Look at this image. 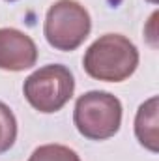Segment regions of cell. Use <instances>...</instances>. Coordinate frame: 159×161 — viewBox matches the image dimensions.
Masks as SVG:
<instances>
[{
    "label": "cell",
    "mask_w": 159,
    "mask_h": 161,
    "mask_svg": "<svg viewBox=\"0 0 159 161\" xmlns=\"http://www.w3.org/2000/svg\"><path fill=\"white\" fill-rule=\"evenodd\" d=\"M139 66V51L122 34H105L94 41L82 58L84 71L96 80L122 82Z\"/></svg>",
    "instance_id": "cell-1"
},
{
    "label": "cell",
    "mask_w": 159,
    "mask_h": 161,
    "mask_svg": "<svg viewBox=\"0 0 159 161\" xmlns=\"http://www.w3.org/2000/svg\"><path fill=\"white\" fill-rule=\"evenodd\" d=\"M75 127L90 141H107L122 125V103L116 96L103 90L82 94L73 111Z\"/></svg>",
    "instance_id": "cell-2"
},
{
    "label": "cell",
    "mask_w": 159,
    "mask_h": 161,
    "mask_svg": "<svg viewBox=\"0 0 159 161\" xmlns=\"http://www.w3.org/2000/svg\"><path fill=\"white\" fill-rule=\"evenodd\" d=\"M92 30V19L86 8L77 0H56L43 25L45 40L56 51H75L84 43Z\"/></svg>",
    "instance_id": "cell-3"
},
{
    "label": "cell",
    "mask_w": 159,
    "mask_h": 161,
    "mask_svg": "<svg viewBox=\"0 0 159 161\" xmlns=\"http://www.w3.org/2000/svg\"><path fill=\"white\" fill-rule=\"evenodd\" d=\"M75 92V77L62 64H49L28 75L23 84L26 101L40 113H58Z\"/></svg>",
    "instance_id": "cell-4"
},
{
    "label": "cell",
    "mask_w": 159,
    "mask_h": 161,
    "mask_svg": "<svg viewBox=\"0 0 159 161\" xmlns=\"http://www.w3.org/2000/svg\"><path fill=\"white\" fill-rule=\"evenodd\" d=\"M38 47L34 40L17 28H0V69L25 71L36 66Z\"/></svg>",
    "instance_id": "cell-5"
},
{
    "label": "cell",
    "mask_w": 159,
    "mask_h": 161,
    "mask_svg": "<svg viewBox=\"0 0 159 161\" xmlns=\"http://www.w3.org/2000/svg\"><path fill=\"white\" fill-rule=\"evenodd\" d=\"M137 141L150 152H159V97L152 96L144 101L135 116Z\"/></svg>",
    "instance_id": "cell-6"
},
{
    "label": "cell",
    "mask_w": 159,
    "mask_h": 161,
    "mask_svg": "<svg viewBox=\"0 0 159 161\" xmlns=\"http://www.w3.org/2000/svg\"><path fill=\"white\" fill-rule=\"evenodd\" d=\"M17 141V120L13 111L0 101V154L8 152Z\"/></svg>",
    "instance_id": "cell-7"
},
{
    "label": "cell",
    "mask_w": 159,
    "mask_h": 161,
    "mask_svg": "<svg viewBox=\"0 0 159 161\" xmlns=\"http://www.w3.org/2000/svg\"><path fill=\"white\" fill-rule=\"evenodd\" d=\"M28 161H80L75 150L64 144H43L32 152Z\"/></svg>",
    "instance_id": "cell-8"
},
{
    "label": "cell",
    "mask_w": 159,
    "mask_h": 161,
    "mask_svg": "<svg viewBox=\"0 0 159 161\" xmlns=\"http://www.w3.org/2000/svg\"><path fill=\"white\" fill-rule=\"evenodd\" d=\"M8 2H15V0H8Z\"/></svg>",
    "instance_id": "cell-9"
}]
</instances>
